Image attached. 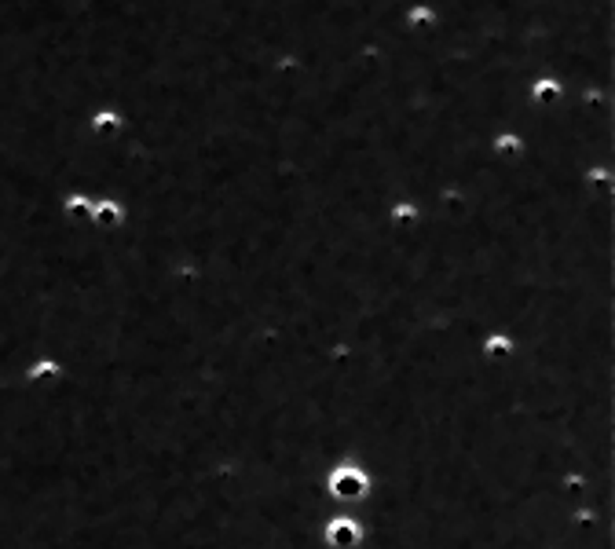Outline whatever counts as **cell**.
<instances>
[{"label":"cell","instance_id":"4","mask_svg":"<svg viewBox=\"0 0 615 549\" xmlns=\"http://www.w3.org/2000/svg\"><path fill=\"white\" fill-rule=\"evenodd\" d=\"M121 125H125V118L114 114V110H103V114L92 118V128H95V132H114V128H121Z\"/></svg>","mask_w":615,"mask_h":549},{"label":"cell","instance_id":"3","mask_svg":"<svg viewBox=\"0 0 615 549\" xmlns=\"http://www.w3.org/2000/svg\"><path fill=\"white\" fill-rule=\"evenodd\" d=\"M407 22L410 26H436L440 22V15H436V8H429V4H414L407 11Z\"/></svg>","mask_w":615,"mask_h":549},{"label":"cell","instance_id":"1","mask_svg":"<svg viewBox=\"0 0 615 549\" xmlns=\"http://www.w3.org/2000/svg\"><path fill=\"white\" fill-rule=\"evenodd\" d=\"M92 216L99 220V223H121V220H125V205H118V202H99V205H92Z\"/></svg>","mask_w":615,"mask_h":549},{"label":"cell","instance_id":"5","mask_svg":"<svg viewBox=\"0 0 615 549\" xmlns=\"http://www.w3.org/2000/svg\"><path fill=\"white\" fill-rule=\"evenodd\" d=\"M392 216H396L399 223H410V220H417V209L403 202V205H396V209H392Z\"/></svg>","mask_w":615,"mask_h":549},{"label":"cell","instance_id":"2","mask_svg":"<svg viewBox=\"0 0 615 549\" xmlns=\"http://www.w3.org/2000/svg\"><path fill=\"white\" fill-rule=\"evenodd\" d=\"M495 151H498V154H509V158H520V154H524V139L516 136V132H502V136L495 139Z\"/></svg>","mask_w":615,"mask_h":549}]
</instances>
